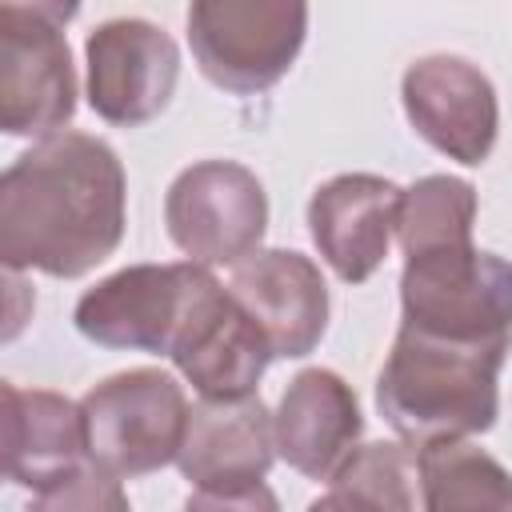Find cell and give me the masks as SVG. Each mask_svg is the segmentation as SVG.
I'll return each instance as SVG.
<instances>
[{
    "mask_svg": "<svg viewBox=\"0 0 512 512\" xmlns=\"http://www.w3.org/2000/svg\"><path fill=\"white\" fill-rule=\"evenodd\" d=\"M128 224V176L112 144L56 132L0 176V260L8 272L76 280L104 264Z\"/></svg>",
    "mask_w": 512,
    "mask_h": 512,
    "instance_id": "6da1fadb",
    "label": "cell"
},
{
    "mask_svg": "<svg viewBox=\"0 0 512 512\" xmlns=\"http://www.w3.org/2000/svg\"><path fill=\"white\" fill-rule=\"evenodd\" d=\"M508 348L512 340H444L400 324L376 376V408L408 448L480 436L500 412Z\"/></svg>",
    "mask_w": 512,
    "mask_h": 512,
    "instance_id": "7a4b0ae2",
    "label": "cell"
},
{
    "mask_svg": "<svg viewBox=\"0 0 512 512\" xmlns=\"http://www.w3.org/2000/svg\"><path fill=\"white\" fill-rule=\"evenodd\" d=\"M224 284L212 268L192 260L172 264H128L96 280L72 308V324L84 340L116 352L168 356L200 316V308Z\"/></svg>",
    "mask_w": 512,
    "mask_h": 512,
    "instance_id": "3957f363",
    "label": "cell"
},
{
    "mask_svg": "<svg viewBox=\"0 0 512 512\" xmlns=\"http://www.w3.org/2000/svg\"><path fill=\"white\" fill-rule=\"evenodd\" d=\"M88 464L116 480H136L176 464L188 432L184 384L160 368H128L104 376L80 396Z\"/></svg>",
    "mask_w": 512,
    "mask_h": 512,
    "instance_id": "277c9868",
    "label": "cell"
},
{
    "mask_svg": "<svg viewBox=\"0 0 512 512\" xmlns=\"http://www.w3.org/2000/svg\"><path fill=\"white\" fill-rule=\"evenodd\" d=\"M400 324L444 340H512V260L476 244L404 256Z\"/></svg>",
    "mask_w": 512,
    "mask_h": 512,
    "instance_id": "5b68a950",
    "label": "cell"
},
{
    "mask_svg": "<svg viewBox=\"0 0 512 512\" xmlns=\"http://www.w3.org/2000/svg\"><path fill=\"white\" fill-rule=\"evenodd\" d=\"M188 48L208 84L232 96L268 92L296 64L308 36L300 0H196L184 16Z\"/></svg>",
    "mask_w": 512,
    "mask_h": 512,
    "instance_id": "8992f818",
    "label": "cell"
},
{
    "mask_svg": "<svg viewBox=\"0 0 512 512\" xmlns=\"http://www.w3.org/2000/svg\"><path fill=\"white\" fill-rule=\"evenodd\" d=\"M76 4H0V128L56 136L76 112V68L64 24Z\"/></svg>",
    "mask_w": 512,
    "mask_h": 512,
    "instance_id": "52a82bcc",
    "label": "cell"
},
{
    "mask_svg": "<svg viewBox=\"0 0 512 512\" xmlns=\"http://www.w3.org/2000/svg\"><path fill=\"white\" fill-rule=\"evenodd\" d=\"M164 224L192 264L236 268L260 252L268 232V192L260 176L236 160H196L168 184Z\"/></svg>",
    "mask_w": 512,
    "mask_h": 512,
    "instance_id": "ba28073f",
    "label": "cell"
},
{
    "mask_svg": "<svg viewBox=\"0 0 512 512\" xmlns=\"http://www.w3.org/2000/svg\"><path fill=\"white\" fill-rule=\"evenodd\" d=\"M88 104L116 128H140L156 120L180 80L176 40L140 16H116L88 32Z\"/></svg>",
    "mask_w": 512,
    "mask_h": 512,
    "instance_id": "9c48e42d",
    "label": "cell"
},
{
    "mask_svg": "<svg viewBox=\"0 0 512 512\" xmlns=\"http://www.w3.org/2000/svg\"><path fill=\"white\" fill-rule=\"evenodd\" d=\"M400 104L420 140L464 168H480L500 136L492 80L464 56L432 52L404 68Z\"/></svg>",
    "mask_w": 512,
    "mask_h": 512,
    "instance_id": "30bf717a",
    "label": "cell"
},
{
    "mask_svg": "<svg viewBox=\"0 0 512 512\" xmlns=\"http://www.w3.org/2000/svg\"><path fill=\"white\" fill-rule=\"evenodd\" d=\"M404 188L376 172H340L308 200V232L344 284H364L388 256Z\"/></svg>",
    "mask_w": 512,
    "mask_h": 512,
    "instance_id": "8fae6325",
    "label": "cell"
},
{
    "mask_svg": "<svg viewBox=\"0 0 512 512\" xmlns=\"http://www.w3.org/2000/svg\"><path fill=\"white\" fill-rule=\"evenodd\" d=\"M232 300L256 320L272 356H308L328 328V284L320 268L292 248H260L228 276Z\"/></svg>",
    "mask_w": 512,
    "mask_h": 512,
    "instance_id": "7c38bea8",
    "label": "cell"
},
{
    "mask_svg": "<svg viewBox=\"0 0 512 512\" xmlns=\"http://www.w3.org/2000/svg\"><path fill=\"white\" fill-rule=\"evenodd\" d=\"M276 456L304 480H332L360 448L364 416L352 384L332 368H304L288 380L276 412Z\"/></svg>",
    "mask_w": 512,
    "mask_h": 512,
    "instance_id": "4fadbf2b",
    "label": "cell"
},
{
    "mask_svg": "<svg viewBox=\"0 0 512 512\" xmlns=\"http://www.w3.org/2000/svg\"><path fill=\"white\" fill-rule=\"evenodd\" d=\"M276 460L272 412L260 396L240 400H196L188 412V432L176 456L180 476L192 488H252L264 484Z\"/></svg>",
    "mask_w": 512,
    "mask_h": 512,
    "instance_id": "5bb4252c",
    "label": "cell"
},
{
    "mask_svg": "<svg viewBox=\"0 0 512 512\" xmlns=\"http://www.w3.org/2000/svg\"><path fill=\"white\" fill-rule=\"evenodd\" d=\"M4 472L12 484L44 492L88 464L84 412L48 388L4 380Z\"/></svg>",
    "mask_w": 512,
    "mask_h": 512,
    "instance_id": "9a60e30c",
    "label": "cell"
},
{
    "mask_svg": "<svg viewBox=\"0 0 512 512\" xmlns=\"http://www.w3.org/2000/svg\"><path fill=\"white\" fill-rule=\"evenodd\" d=\"M172 364L200 400H240L256 396V384L272 364V348L224 284L176 344Z\"/></svg>",
    "mask_w": 512,
    "mask_h": 512,
    "instance_id": "2e32d148",
    "label": "cell"
},
{
    "mask_svg": "<svg viewBox=\"0 0 512 512\" xmlns=\"http://www.w3.org/2000/svg\"><path fill=\"white\" fill-rule=\"evenodd\" d=\"M308 512H424L416 448L404 440L360 444L308 504Z\"/></svg>",
    "mask_w": 512,
    "mask_h": 512,
    "instance_id": "e0dca14e",
    "label": "cell"
},
{
    "mask_svg": "<svg viewBox=\"0 0 512 512\" xmlns=\"http://www.w3.org/2000/svg\"><path fill=\"white\" fill-rule=\"evenodd\" d=\"M424 512H512V472L472 440L416 448Z\"/></svg>",
    "mask_w": 512,
    "mask_h": 512,
    "instance_id": "ac0fdd59",
    "label": "cell"
},
{
    "mask_svg": "<svg viewBox=\"0 0 512 512\" xmlns=\"http://www.w3.org/2000/svg\"><path fill=\"white\" fill-rule=\"evenodd\" d=\"M472 228H476V188L468 180L436 172L404 188L400 224H396V240L404 256L448 244H472Z\"/></svg>",
    "mask_w": 512,
    "mask_h": 512,
    "instance_id": "d6986e66",
    "label": "cell"
},
{
    "mask_svg": "<svg viewBox=\"0 0 512 512\" xmlns=\"http://www.w3.org/2000/svg\"><path fill=\"white\" fill-rule=\"evenodd\" d=\"M24 512H132V504L116 476H108L96 464H84L60 484L36 492V500Z\"/></svg>",
    "mask_w": 512,
    "mask_h": 512,
    "instance_id": "ffe728a7",
    "label": "cell"
},
{
    "mask_svg": "<svg viewBox=\"0 0 512 512\" xmlns=\"http://www.w3.org/2000/svg\"><path fill=\"white\" fill-rule=\"evenodd\" d=\"M184 512H280V500L268 484H252V488H228V492H212V488H196L184 500Z\"/></svg>",
    "mask_w": 512,
    "mask_h": 512,
    "instance_id": "44dd1931",
    "label": "cell"
}]
</instances>
